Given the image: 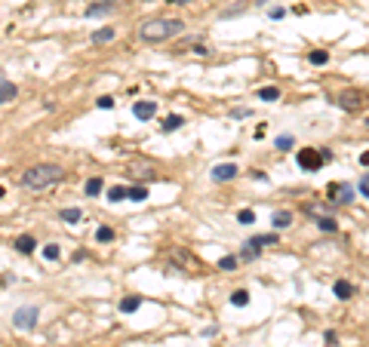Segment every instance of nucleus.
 <instances>
[{"label":"nucleus","mask_w":369,"mask_h":347,"mask_svg":"<svg viewBox=\"0 0 369 347\" xmlns=\"http://www.w3.org/2000/svg\"><path fill=\"white\" fill-rule=\"evenodd\" d=\"M332 292H336V295H339L342 301H348L351 295H354V286H351L348 280H339V283H336V289H332Z\"/></svg>","instance_id":"nucleus-16"},{"label":"nucleus","mask_w":369,"mask_h":347,"mask_svg":"<svg viewBox=\"0 0 369 347\" xmlns=\"http://www.w3.org/2000/svg\"><path fill=\"white\" fill-rule=\"evenodd\" d=\"M323 163H326V157L317 148H302V151H298V166H302L305 172H317Z\"/></svg>","instance_id":"nucleus-3"},{"label":"nucleus","mask_w":369,"mask_h":347,"mask_svg":"<svg viewBox=\"0 0 369 347\" xmlns=\"http://www.w3.org/2000/svg\"><path fill=\"white\" fill-rule=\"evenodd\" d=\"M308 59H311V65H326V62H329V52H326V49H314Z\"/></svg>","instance_id":"nucleus-25"},{"label":"nucleus","mask_w":369,"mask_h":347,"mask_svg":"<svg viewBox=\"0 0 369 347\" xmlns=\"http://www.w3.org/2000/svg\"><path fill=\"white\" fill-rule=\"evenodd\" d=\"M132 114H135V120H151V117L157 114V102H151V99L135 102V105H132Z\"/></svg>","instance_id":"nucleus-5"},{"label":"nucleus","mask_w":369,"mask_h":347,"mask_svg":"<svg viewBox=\"0 0 369 347\" xmlns=\"http://www.w3.org/2000/svg\"><path fill=\"white\" fill-rule=\"evenodd\" d=\"M258 99L261 102H277L280 99V89L277 86H265V89H258Z\"/></svg>","instance_id":"nucleus-21"},{"label":"nucleus","mask_w":369,"mask_h":347,"mask_svg":"<svg viewBox=\"0 0 369 347\" xmlns=\"http://www.w3.org/2000/svg\"><path fill=\"white\" fill-rule=\"evenodd\" d=\"M114 34H117V31L108 25V28H99V31H93V37H90V40H93L96 46H99V43H111V40H114Z\"/></svg>","instance_id":"nucleus-9"},{"label":"nucleus","mask_w":369,"mask_h":347,"mask_svg":"<svg viewBox=\"0 0 369 347\" xmlns=\"http://www.w3.org/2000/svg\"><path fill=\"white\" fill-rule=\"evenodd\" d=\"M62 166H56V163H37V166H31L25 175H22V185L28 191H43V188H52L62 181Z\"/></svg>","instance_id":"nucleus-1"},{"label":"nucleus","mask_w":369,"mask_h":347,"mask_svg":"<svg viewBox=\"0 0 369 347\" xmlns=\"http://www.w3.org/2000/svg\"><path fill=\"white\" fill-rule=\"evenodd\" d=\"M59 218H62V222H68V225H77L80 218H83V212H80L77 206H71V209H62V215H59Z\"/></svg>","instance_id":"nucleus-17"},{"label":"nucleus","mask_w":369,"mask_h":347,"mask_svg":"<svg viewBox=\"0 0 369 347\" xmlns=\"http://www.w3.org/2000/svg\"><path fill=\"white\" fill-rule=\"evenodd\" d=\"M126 200H132V203H142V200H148V188H145V185H135V188H129Z\"/></svg>","instance_id":"nucleus-18"},{"label":"nucleus","mask_w":369,"mask_h":347,"mask_svg":"<svg viewBox=\"0 0 369 347\" xmlns=\"http://www.w3.org/2000/svg\"><path fill=\"white\" fill-rule=\"evenodd\" d=\"M114 6H117V0H99V3H90V6H86V15H90V19H96V15L111 12Z\"/></svg>","instance_id":"nucleus-8"},{"label":"nucleus","mask_w":369,"mask_h":347,"mask_svg":"<svg viewBox=\"0 0 369 347\" xmlns=\"http://www.w3.org/2000/svg\"><path fill=\"white\" fill-rule=\"evenodd\" d=\"M15 96H19V89H15L9 80H3V77H0V105H3V102H12Z\"/></svg>","instance_id":"nucleus-10"},{"label":"nucleus","mask_w":369,"mask_h":347,"mask_svg":"<svg viewBox=\"0 0 369 347\" xmlns=\"http://www.w3.org/2000/svg\"><path fill=\"white\" fill-rule=\"evenodd\" d=\"M34 246H37V243H34V236H28V233H22L19 240H15V249H19L22 255H31V252H34Z\"/></svg>","instance_id":"nucleus-13"},{"label":"nucleus","mask_w":369,"mask_h":347,"mask_svg":"<svg viewBox=\"0 0 369 347\" xmlns=\"http://www.w3.org/2000/svg\"><path fill=\"white\" fill-rule=\"evenodd\" d=\"M360 93H345V96H339V105L345 108V111H354V108H360Z\"/></svg>","instance_id":"nucleus-11"},{"label":"nucleus","mask_w":369,"mask_h":347,"mask_svg":"<svg viewBox=\"0 0 369 347\" xmlns=\"http://www.w3.org/2000/svg\"><path fill=\"white\" fill-rule=\"evenodd\" d=\"M132 172L145 175V178H154V163H148V160H135V163H132Z\"/></svg>","instance_id":"nucleus-14"},{"label":"nucleus","mask_w":369,"mask_h":347,"mask_svg":"<svg viewBox=\"0 0 369 347\" xmlns=\"http://www.w3.org/2000/svg\"><path fill=\"white\" fill-rule=\"evenodd\" d=\"M185 31V22L182 19H154V22H145L138 28V37L145 43H160V40H169L175 34Z\"/></svg>","instance_id":"nucleus-2"},{"label":"nucleus","mask_w":369,"mask_h":347,"mask_svg":"<svg viewBox=\"0 0 369 347\" xmlns=\"http://www.w3.org/2000/svg\"><path fill=\"white\" fill-rule=\"evenodd\" d=\"M271 225H274V228H289V225H292V212H286V209H283V212H274V215H271Z\"/></svg>","instance_id":"nucleus-15"},{"label":"nucleus","mask_w":369,"mask_h":347,"mask_svg":"<svg viewBox=\"0 0 369 347\" xmlns=\"http://www.w3.org/2000/svg\"><path fill=\"white\" fill-rule=\"evenodd\" d=\"M351 197H354V188L351 185H329V200H336V203H351Z\"/></svg>","instance_id":"nucleus-6"},{"label":"nucleus","mask_w":369,"mask_h":347,"mask_svg":"<svg viewBox=\"0 0 369 347\" xmlns=\"http://www.w3.org/2000/svg\"><path fill=\"white\" fill-rule=\"evenodd\" d=\"M237 264H240V258H237V255H225V258L219 261V267H222V270H234Z\"/></svg>","instance_id":"nucleus-27"},{"label":"nucleus","mask_w":369,"mask_h":347,"mask_svg":"<svg viewBox=\"0 0 369 347\" xmlns=\"http://www.w3.org/2000/svg\"><path fill=\"white\" fill-rule=\"evenodd\" d=\"M360 194H363V197H369V175H363V178H360Z\"/></svg>","instance_id":"nucleus-34"},{"label":"nucleus","mask_w":369,"mask_h":347,"mask_svg":"<svg viewBox=\"0 0 369 347\" xmlns=\"http://www.w3.org/2000/svg\"><path fill=\"white\" fill-rule=\"evenodd\" d=\"M37 320H40V310L34 307V304L19 307V310L12 314V326H15V329H34V326H37Z\"/></svg>","instance_id":"nucleus-4"},{"label":"nucleus","mask_w":369,"mask_h":347,"mask_svg":"<svg viewBox=\"0 0 369 347\" xmlns=\"http://www.w3.org/2000/svg\"><path fill=\"white\" fill-rule=\"evenodd\" d=\"M274 144H277L280 151H286V148H292V135H280V138H277Z\"/></svg>","instance_id":"nucleus-32"},{"label":"nucleus","mask_w":369,"mask_h":347,"mask_svg":"<svg viewBox=\"0 0 369 347\" xmlns=\"http://www.w3.org/2000/svg\"><path fill=\"white\" fill-rule=\"evenodd\" d=\"M126 194H129V188H120V185H114V188L108 191V200H111V203H120V200H126Z\"/></svg>","instance_id":"nucleus-22"},{"label":"nucleus","mask_w":369,"mask_h":347,"mask_svg":"<svg viewBox=\"0 0 369 347\" xmlns=\"http://www.w3.org/2000/svg\"><path fill=\"white\" fill-rule=\"evenodd\" d=\"M249 243H255L258 249H261V246H274V243H277V233H258V236H252Z\"/></svg>","instance_id":"nucleus-20"},{"label":"nucleus","mask_w":369,"mask_h":347,"mask_svg":"<svg viewBox=\"0 0 369 347\" xmlns=\"http://www.w3.org/2000/svg\"><path fill=\"white\" fill-rule=\"evenodd\" d=\"M83 191H86V197H96V194L102 191V178H90V181H86V188H83Z\"/></svg>","instance_id":"nucleus-26"},{"label":"nucleus","mask_w":369,"mask_h":347,"mask_svg":"<svg viewBox=\"0 0 369 347\" xmlns=\"http://www.w3.org/2000/svg\"><path fill=\"white\" fill-rule=\"evenodd\" d=\"M317 225H320V231H336L339 225H336V218L332 215H323V218H317Z\"/></svg>","instance_id":"nucleus-29"},{"label":"nucleus","mask_w":369,"mask_h":347,"mask_svg":"<svg viewBox=\"0 0 369 347\" xmlns=\"http://www.w3.org/2000/svg\"><path fill=\"white\" fill-rule=\"evenodd\" d=\"M172 3H191V0H172Z\"/></svg>","instance_id":"nucleus-35"},{"label":"nucleus","mask_w":369,"mask_h":347,"mask_svg":"<svg viewBox=\"0 0 369 347\" xmlns=\"http://www.w3.org/2000/svg\"><path fill=\"white\" fill-rule=\"evenodd\" d=\"M96 105L99 108H114V99L111 96H102V99H96Z\"/></svg>","instance_id":"nucleus-33"},{"label":"nucleus","mask_w":369,"mask_h":347,"mask_svg":"<svg viewBox=\"0 0 369 347\" xmlns=\"http://www.w3.org/2000/svg\"><path fill=\"white\" fill-rule=\"evenodd\" d=\"M240 169L234 166V163H219V166H213V178L216 181H231Z\"/></svg>","instance_id":"nucleus-7"},{"label":"nucleus","mask_w":369,"mask_h":347,"mask_svg":"<svg viewBox=\"0 0 369 347\" xmlns=\"http://www.w3.org/2000/svg\"><path fill=\"white\" fill-rule=\"evenodd\" d=\"M237 222H240V225H252V222H255V212H252V209H240V212H237Z\"/></svg>","instance_id":"nucleus-28"},{"label":"nucleus","mask_w":369,"mask_h":347,"mask_svg":"<svg viewBox=\"0 0 369 347\" xmlns=\"http://www.w3.org/2000/svg\"><path fill=\"white\" fill-rule=\"evenodd\" d=\"M96 240H99V243L114 240V231H111V228H99V231H96Z\"/></svg>","instance_id":"nucleus-30"},{"label":"nucleus","mask_w":369,"mask_h":347,"mask_svg":"<svg viewBox=\"0 0 369 347\" xmlns=\"http://www.w3.org/2000/svg\"><path fill=\"white\" fill-rule=\"evenodd\" d=\"M231 304H237V307H246V304H249V292H246V289H237L234 295H231Z\"/></svg>","instance_id":"nucleus-24"},{"label":"nucleus","mask_w":369,"mask_h":347,"mask_svg":"<svg viewBox=\"0 0 369 347\" xmlns=\"http://www.w3.org/2000/svg\"><path fill=\"white\" fill-rule=\"evenodd\" d=\"M255 255H258V246L246 240V243H243V252H240V258H243V261H252Z\"/></svg>","instance_id":"nucleus-23"},{"label":"nucleus","mask_w":369,"mask_h":347,"mask_svg":"<svg viewBox=\"0 0 369 347\" xmlns=\"http://www.w3.org/2000/svg\"><path fill=\"white\" fill-rule=\"evenodd\" d=\"M138 307H142V298H138V295L120 298V310H123V314H132V310H138Z\"/></svg>","instance_id":"nucleus-12"},{"label":"nucleus","mask_w":369,"mask_h":347,"mask_svg":"<svg viewBox=\"0 0 369 347\" xmlns=\"http://www.w3.org/2000/svg\"><path fill=\"white\" fill-rule=\"evenodd\" d=\"M43 258H46V261H56V258H59V246H56V243L43 246Z\"/></svg>","instance_id":"nucleus-31"},{"label":"nucleus","mask_w":369,"mask_h":347,"mask_svg":"<svg viewBox=\"0 0 369 347\" xmlns=\"http://www.w3.org/2000/svg\"><path fill=\"white\" fill-rule=\"evenodd\" d=\"M182 123H185V120H182V114H169V117L163 120V132H175Z\"/></svg>","instance_id":"nucleus-19"}]
</instances>
